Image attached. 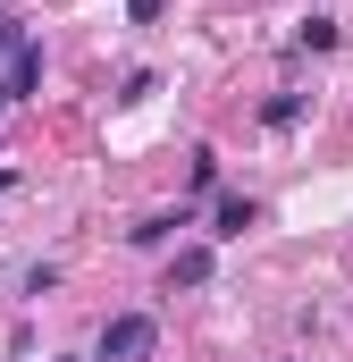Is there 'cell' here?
Masks as SVG:
<instances>
[{
	"label": "cell",
	"mask_w": 353,
	"mask_h": 362,
	"mask_svg": "<svg viewBox=\"0 0 353 362\" xmlns=\"http://www.w3.org/2000/svg\"><path fill=\"white\" fill-rule=\"evenodd\" d=\"M152 346H160V320L152 312H109L101 337H92V362H152Z\"/></svg>",
	"instance_id": "cell-1"
},
{
	"label": "cell",
	"mask_w": 353,
	"mask_h": 362,
	"mask_svg": "<svg viewBox=\"0 0 353 362\" xmlns=\"http://www.w3.org/2000/svg\"><path fill=\"white\" fill-rule=\"evenodd\" d=\"M34 85H42V42L25 34V42L8 51V68H0V101H25Z\"/></svg>",
	"instance_id": "cell-2"
},
{
	"label": "cell",
	"mask_w": 353,
	"mask_h": 362,
	"mask_svg": "<svg viewBox=\"0 0 353 362\" xmlns=\"http://www.w3.org/2000/svg\"><path fill=\"white\" fill-rule=\"evenodd\" d=\"M210 270H219L210 245H176V253H169V295H176V286H210Z\"/></svg>",
	"instance_id": "cell-3"
},
{
	"label": "cell",
	"mask_w": 353,
	"mask_h": 362,
	"mask_svg": "<svg viewBox=\"0 0 353 362\" xmlns=\"http://www.w3.org/2000/svg\"><path fill=\"white\" fill-rule=\"evenodd\" d=\"M261 211H253V194H219V211H210V236H244Z\"/></svg>",
	"instance_id": "cell-4"
},
{
	"label": "cell",
	"mask_w": 353,
	"mask_h": 362,
	"mask_svg": "<svg viewBox=\"0 0 353 362\" xmlns=\"http://www.w3.org/2000/svg\"><path fill=\"white\" fill-rule=\"evenodd\" d=\"M294 42H303V51H337V25H328V17H303Z\"/></svg>",
	"instance_id": "cell-5"
},
{
	"label": "cell",
	"mask_w": 353,
	"mask_h": 362,
	"mask_svg": "<svg viewBox=\"0 0 353 362\" xmlns=\"http://www.w3.org/2000/svg\"><path fill=\"white\" fill-rule=\"evenodd\" d=\"M303 118V93H277V101H261V127H294Z\"/></svg>",
	"instance_id": "cell-6"
},
{
	"label": "cell",
	"mask_w": 353,
	"mask_h": 362,
	"mask_svg": "<svg viewBox=\"0 0 353 362\" xmlns=\"http://www.w3.org/2000/svg\"><path fill=\"white\" fill-rule=\"evenodd\" d=\"M176 228H185V211H160V219H143V228H135V245H169Z\"/></svg>",
	"instance_id": "cell-7"
},
{
	"label": "cell",
	"mask_w": 353,
	"mask_h": 362,
	"mask_svg": "<svg viewBox=\"0 0 353 362\" xmlns=\"http://www.w3.org/2000/svg\"><path fill=\"white\" fill-rule=\"evenodd\" d=\"M17 42H25V25H17V17H0V68H8V51H17Z\"/></svg>",
	"instance_id": "cell-8"
},
{
	"label": "cell",
	"mask_w": 353,
	"mask_h": 362,
	"mask_svg": "<svg viewBox=\"0 0 353 362\" xmlns=\"http://www.w3.org/2000/svg\"><path fill=\"white\" fill-rule=\"evenodd\" d=\"M0 110H8V101H0Z\"/></svg>",
	"instance_id": "cell-9"
},
{
	"label": "cell",
	"mask_w": 353,
	"mask_h": 362,
	"mask_svg": "<svg viewBox=\"0 0 353 362\" xmlns=\"http://www.w3.org/2000/svg\"><path fill=\"white\" fill-rule=\"evenodd\" d=\"M68 362H76V354H68Z\"/></svg>",
	"instance_id": "cell-10"
}]
</instances>
